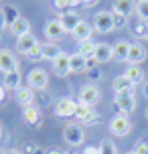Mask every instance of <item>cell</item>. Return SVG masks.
Returning <instances> with one entry per match:
<instances>
[{"instance_id":"6da1fadb","label":"cell","mask_w":148,"mask_h":154,"mask_svg":"<svg viewBox=\"0 0 148 154\" xmlns=\"http://www.w3.org/2000/svg\"><path fill=\"white\" fill-rule=\"evenodd\" d=\"M63 138H65V142H67L69 146H81L83 140H85V134H83L81 124H75V122L67 124V126L63 128Z\"/></svg>"},{"instance_id":"7a4b0ae2","label":"cell","mask_w":148,"mask_h":154,"mask_svg":"<svg viewBox=\"0 0 148 154\" xmlns=\"http://www.w3.org/2000/svg\"><path fill=\"white\" fill-rule=\"evenodd\" d=\"M49 83V75L45 69H41V67H35V69L29 71V75H26V85L35 89V91H43Z\"/></svg>"},{"instance_id":"3957f363","label":"cell","mask_w":148,"mask_h":154,"mask_svg":"<svg viewBox=\"0 0 148 154\" xmlns=\"http://www.w3.org/2000/svg\"><path fill=\"white\" fill-rule=\"evenodd\" d=\"M130 130H132V124H130V120H128V116L118 114V116H114V118L109 120V132H112L114 136H118V138L128 136Z\"/></svg>"},{"instance_id":"277c9868","label":"cell","mask_w":148,"mask_h":154,"mask_svg":"<svg viewBox=\"0 0 148 154\" xmlns=\"http://www.w3.org/2000/svg\"><path fill=\"white\" fill-rule=\"evenodd\" d=\"M100 100H101V91H100L97 85L87 83V85L81 87V91H79V103H81V106H89V108H94Z\"/></svg>"},{"instance_id":"5b68a950","label":"cell","mask_w":148,"mask_h":154,"mask_svg":"<svg viewBox=\"0 0 148 154\" xmlns=\"http://www.w3.org/2000/svg\"><path fill=\"white\" fill-rule=\"evenodd\" d=\"M77 108H79V101L71 100V97H63L55 103V114H57V118H75Z\"/></svg>"},{"instance_id":"8992f818","label":"cell","mask_w":148,"mask_h":154,"mask_svg":"<svg viewBox=\"0 0 148 154\" xmlns=\"http://www.w3.org/2000/svg\"><path fill=\"white\" fill-rule=\"evenodd\" d=\"M116 106H118V109H120L124 116L132 114L134 109H136V97H134V91L116 93Z\"/></svg>"},{"instance_id":"52a82bcc","label":"cell","mask_w":148,"mask_h":154,"mask_svg":"<svg viewBox=\"0 0 148 154\" xmlns=\"http://www.w3.org/2000/svg\"><path fill=\"white\" fill-rule=\"evenodd\" d=\"M94 29L97 32H109L114 29V12L101 10V12L94 14Z\"/></svg>"},{"instance_id":"ba28073f","label":"cell","mask_w":148,"mask_h":154,"mask_svg":"<svg viewBox=\"0 0 148 154\" xmlns=\"http://www.w3.org/2000/svg\"><path fill=\"white\" fill-rule=\"evenodd\" d=\"M43 32H45V37H47V41H51V43H55V41H59V38L65 37V29H63V24L59 18H55V20H47L45 23V26H43Z\"/></svg>"},{"instance_id":"9c48e42d","label":"cell","mask_w":148,"mask_h":154,"mask_svg":"<svg viewBox=\"0 0 148 154\" xmlns=\"http://www.w3.org/2000/svg\"><path fill=\"white\" fill-rule=\"evenodd\" d=\"M0 71L4 75L12 73V71H18V61L8 49H0Z\"/></svg>"},{"instance_id":"30bf717a","label":"cell","mask_w":148,"mask_h":154,"mask_svg":"<svg viewBox=\"0 0 148 154\" xmlns=\"http://www.w3.org/2000/svg\"><path fill=\"white\" fill-rule=\"evenodd\" d=\"M75 118L79 120V124H81V126H83V124H97V122H100L97 112H95L94 108H89V106H81V103H79V108H77Z\"/></svg>"},{"instance_id":"8fae6325","label":"cell","mask_w":148,"mask_h":154,"mask_svg":"<svg viewBox=\"0 0 148 154\" xmlns=\"http://www.w3.org/2000/svg\"><path fill=\"white\" fill-rule=\"evenodd\" d=\"M14 93H16V101H18L23 108H29V106H32V103H35V100H37L35 89H31L29 85H20V87H18Z\"/></svg>"},{"instance_id":"7c38bea8","label":"cell","mask_w":148,"mask_h":154,"mask_svg":"<svg viewBox=\"0 0 148 154\" xmlns=\"http://www.w3.org/2000/svg\"><path fill=\"white\" fill-rule=\"evenodd\" d=\"M146 59V47L142 45V43H130V53H128V61L130 65H138Z\"/></svg>"},{"instance_id":"4fadbf2b","label":"cell","mask_w":148,"mask_h":154,"mask_svg":"<svg viewBox=\"0 0 148 154\" xmlns=\"http://www.w3.org/2000/svg\"><path fill=\"white\" fill-rule=\"evenodd\" d=\"M53 73L59 77H65L71 73V67H69V55L67 53H61L57 59L53 61Z\"/></svg>"},{"instance_id":"5bb4252c","label":"cell","mask_w":148,"mask_h":154,"mask_svg":"<svg viewBox=\"0 0 148 154\" xmlns=\"http://www.w3.org/2000/svg\"><path fill=\"white\" fill-rule=\"evenodd\" d=\"M23 116H24V122L29 124V126H32V128H39L41 124H43V114H41V109L37 108V106L24 108Z\"/></svg>"},{"instance_id":"9a60e30c","label":"cell","mask_w":148,"mask_h":154,"mask_svg":"<svg viewBox=\"0 0 148 154\" xmlns=\"http://www.w3.org/2000/svg\"><path fill=\"white\" fill-rule=\"evenodd\" d=\"M37 45H39V41L35 38L32 32H29V35H24V37L16 38V51L23 53V55H29V53H31V49H32V47H37Z\"/></svg>"},{"instance_id":"2e32d148","label":"cell","mask_w":148,"mask_h":154,"mask_svg":"<svg viewBox=\"0 0 148 154\" xmlns=\"http://www.w3.org/2000/svg\"><path fill=\"white\" fill-rule=\"evenodd\" d=\"M91 32H94L91 24L85 23V20H81V23L71 31V35H73V38H75L77 43H83V41H89V38H91Z\"/></svg>"},{"instance_id":"e0dca14e","label":"cell","mask_w":148,"mask_h":154,"mask_svg":"<svg viewBox=\"0 0 148 154\" xmlns=\"http://www.w3.org/2000/svg\"><path fill=\"white\" fill-rule=\"evenodd\" d=\"M94 59L97 63H108L114 59V55H112V45H108V43H97L95 45V55Z\"/></svg>"},{"instance_id":"ac0fdd59","label":"cell","mask_w":148,"mask_h":154,"mask_svg":"<svg viewBox=\"0 0 148 154\" xmlns=\"http://www.w3.org/2000/svg\"><path fill=\"white\" fill-rule=\"evenodd\" d=\"M128 53H130V43L128 41H118L112 45V55L116 61H128Z\"/></svg>"},{"instance_id":"d6986e66","label":"cell","mask_w":148,"mask_h":154,"mask_svg":"<svg viewBox=\"0 0 148 154\" xmlns=\"http://www.w3.org/2000/svg\"><path fill=\"white\" fill-rule=\"evenodd\" d=\"M41 53H43V59H49V61H55L59 55L63 53L61 47L57 45V43H51V41H47V43H41Z\"/></svg>"},{"instance_id":"ffe728a7","label":"cell","mask_w":148,"mask_h":154,"mask_svg":"<svg viewBox=\"0 0 148 154\" xmlns=\"http://www.w3.org/2000/svg\"><path fill=\"white\" fill-rule=\"evenodd\" d=\"M59 20H61V24H63V29L67 32H71L75 26H77L79 23H81V18H79L73 10H67V12H61V16H59Z\"/></svg>"},{"instance_id":"44dd1931","label":"cell","mask_w":148,"mask_h":154,"mask_svg":"<svg viewBox=\"0 0 148 154\" xmlns=\"http://www.w3.org/2000/svg\"><path fill=\"white\" fill-rule=\"evenodd\" d=\"M69 67L71 73H83V71H87V59L81 53H73L69 55Z\"/></svg>"},{"instance_id":"7402d4cb","label":"cell","mask_w":148,"mask_h":154,"mask_svg":"<svg viewBox=\"0 0 148 154\" xmlns=\"http://www.w3.org/2000/svg\"><path fill=\"white\" fill-rule=\"evenodd\" d=\"M134 87L136 85L128 79L126 75H118L116 79H114V83H112V89H114V93H122V91H134Z\"/></svg>"},{"instance_id":"603a6c76","label":"cell","mask_w":148,"mask_h":154,"mask_svg":"<svg viewBox=\"0 0 148 154\" xmlns=\"http://www.w3.org/2000/svg\"><path fill=\"white\" fill-rule=\"evenodd\" d=\"M10 32H12L16 38H18V37H24V35H29V32H31V24H29V20H26L24 16H20V18H18L12 26H10Z\"/></svg>"},{"instance_id":"cb8c5ba5","label":"cell","mask_w":148,"mask_h":154,"mask_svg":"<svg viewBox=\"0 0 148 154\" xmlns=\"http://www.w3.org/2000/svg\"><path fill=\"white\" fill-rule=\"evenodd\" d=\"M134 8H136L134 0H114V12H118V14L128 16Z\"/></svg>"},{"instance_id":"d4e9b609","label":"cell","mask_w":148,"mask_h":154,"mask_svg":"<svg viewBox=\"0 0 148 154\" xmlns=\"http://www.w3.org/2000/svg\"><path fill=\"white\" fill-rule=\"evenodd\" d=\"M124 75L128 77L134 85H138V83H142V79H144V71L140 69V65H130V67L126 69Z\"/></svg>"},{"instance_id":"484cf974","label":"cell","mask_w":148,"mask_h":154,"mask_svg":"<svg viewBox=\"0 0 148 154\" xmlns=\"http://www.w3.org/2000/svg\"><path fill=\"white\" fill-rule=\"evenodd\" d=\"M2 12H4V18H6V26L10 29L12 24L20 18V12H18V8L12 6V4H6V6L2 8Z\"/></svg>"},{"instance_id":"4316f807","label":"cell","mask_w":148,"mask_h":154,"mask_svg":"<svg viewBox=\"0 0 148 154\" xmlns=\"http://www.w3.org/2000/svg\"><path fill=\"white\" fill-rule=\"evenodd\" d=\"M20 79H23V77H20V71H12V73H6V75H4V87H6V89H18V87H20Z\"/></svg>"},{"instance_id":"83f0119b","label":"cell","mask_w":148,"mask_h":154,"mask_svg":"<svg viewBox=\"0 0 148 154\" xmlns=\"http://www.w3.org/2000/svg\"><path fill=\"white\" fill-rule=\"evenodd\" d=\"M95 45H97V43H94L91 38H89V41H83V43H79V51L77 53H81L85 59H91V57L95 55Z\"/></svg>"},{"instance_id":"f1b7e54d","label":"cell","mask_w":148,"mask_h":154,"mask_svg":"<svg viewBox=\"0 0 148 154\" xmlns=\"http://www.w3.org/2000/svg\"><path fill=\"white\" fill-rule=\"evenodd\" d=\"M136 14H138V20L148 24V0H142V2H136Z\"/></svg>"},{"instance_id":"f546056e","label":"cell","mask_w":148,"mask_h":154,"mask_svg":"<svg viewBox=\"0 0 148 154\" xmlns=\"http://www.w3.org/2000/svg\"><path fill=\"white\" fill-rule=\"evenodd\" d=\"M100 154H118L116 144H114L109 138H103L100 142Z\"/></svg>"},{"instance_id":"4dcf8cb0","label":"cell","mask_w":148,"mask_h":154,"mask_svg":"<svg viewBox=\"0 0 148 154\" xmlns=\"http://www.w3.org/2000/svg\"><path fill=\"white\" fill-rule=\"evenodd\" d=\"M126 23H128V16L114 12V29H124V26H126Z\"/></svg>"},{"instance_id":"1f68e13d","label":"cell","mask_w":148,"mask_h":154,"mask_svg":"<svg viewBox=\"0 0 148 154\" xmlns=\"http://www.w3.org/2000/svg\"><path fill=\"white\" fill-rule=\"evenodd\" d=\"M132 152L134 154H148V142H146V140H138Z\"/></svg>"},{"instance_id":"d6a6232c","label":"cell","mask_w":148,"mask_h":154,"mask_svg":"<svg viewBox=\"0 0 148 154\" xmlns=\"http://www.w3.org/2000/svg\"><path fill=\"white\" fill-rule=\"evenodd\" d=\"M146 23H142V20H138V23L134 24V35L136 37H146Z\"/></svg>"},{"instance_id":"836d02e7","label":"cell","mask_w":148,"mask_h":154,"mask_svg":"<svg viewBox=\"0 0 148 154\" xmlns=\"http://www.w3.org/2000/svg\"><path fill=\"white\" fill-rule=\"evenodd\" d=\"M29 59H32V61H39V59H43V53H41V43L37 47H32L31 49V53L26 55Z\"/></svg>"},{"instance_id":"e575fe53","label":"cell","mask_w":148,"mask_h":154,"mask_svg":"<svg viewBox=\"0 0 148 154\" xmlns=\"http://www.w3.org/2000/svg\"><path fill=\"white\" fill-rule=\"evenodd\" d=\"M53 8L59 10V12H67L69 10V4H67V0H53Z\"/></svg>"},{"instance_id":"d590c367","label":"cell","mask_w":148,"mask_h":154,"mask_svg":"<svg viewBox=\"0 0 148 154\" xmlns=\"http://www.w3.org/2000/svg\"><path fill=\"white\" fill-rule=\"evenodd\" d=\"M20 152H23V154H35V152H37V146H35L32 142H24Z\"/></svg>"},{"instance_id":"8d00e7d4","label":"cell","mask_w":148,"mask_h":154,"mask_svg":"<svg viewBox=\"0 0 148 154\" xmlns=\"http://www.w3.org/2000/svg\"><path fill=\"white\" fill-rule=\"evenodd\" d=\"M87 75H89V79H100V77H101V71L97 69V67H94V69L87 71Z\"/></svg>"},{"instance_id":"74e56055","label":"cell","mask_w":148,"mask_h":154,"mask_svg":"<svg viewBox=\"0 0 148 154\" xmlns=\"http://www.w3.org/2000/svg\"><path fill=\"white\" fill-rule=\"evenodd\" d=\"M83 154H100V146H85Z\"/></svg>"},{"instance_id":"f35d334b","label":"cell","mask_w":148,"mask_h":154,"mask_svg":"<svg viewBox=\"0 0 148 154\" xmlns=\"http://www.w3.org/2000/svg\"><path fill=\"white\" fill-rule=\"evenodd\" d=\"M4 26H6V18H4V12H2V8H0V32L4 31Z\"/></svg>"},{"instance_id":"ab89813d","label":"cell","mask_w":148,"mask_h":154,"mask_svg":"<svg viewBox=\"0 0 148 154\" xmlns=\"http://www.w3.org/2000/svg\"><path fill=\"white\" fill-rule=\"evenodd\" d=\"M4 100H6V87H4V85H0V103H2Z\"/></svg>"},{"instance_id":"60d3db41","label":"cell","mask_w":148,"mask_h":154,"mask_svg":"<svg viewBox=\"0 0 148 154\" xmlns=\"http://www.w3.org/2000/svg\"><path fill=\"white\" fill-rule=\"evenodd\" d=\"M39 100H41V103H49L51 97H47V93H39Z\"/></svg>"},{"instance_id":"b9f144b4","label":"cell","mask_w":148,"mask_h":154,"mask_svg":"<svg viewBox=\"0 0 148 154\" xmlns=\"http://www.w3.org/2000/svg\"><path fill=\"white\" fill-rule=\"evenodd\" d=\"M2 154H23L20 150H16V148H8V150H4Z\"/></svg>"},{"instance_id":"7bdbcfd3","label":"cell","mask_w":148,"mask_h":154,"mask_svg":"<svg viewBox=\"0 0 148 154\" xmlns=\"http://www.w3.org/2000/svg\"><path fill=\"white\" fill-rule=\"evenodd\" d=\"M67 4H69V8L71 6H77V4H81V0H67Z\"/></svg>"},{"instance_id":"ee69618b","label":"cell","mask_w":148,"mask_h":154,"mask_svg":"<svg viewBox=\"0 0 148 154\" xmlns=\"http://www.w3.org/2000/svg\"><path fill=\"white\" fill-rule=\"evenodd\" d=\"M95 0H81V4H85V6H91Z\"/></svg>"},{"instance_id":"f6af8a7d","label":"cell","mask_w":148,"mask_h":154,"mask_svg":"<svg viewBox=\"0 0 148 154\" xmlns=\"http://www.w3.org/2000/svg\"><path fill=\"white\" fill-rule=\"evenodd\" d=\"M47 154H63V152H61V150H49Z\"/></svg>"},{"instance_id":"bcb514c9","label":"cell","mask_w":148,"mask_h":154,"mask_svg":"<svg viewBox=\"0 0 148 154\" xmlns=\"http://www.w3.org/2000/svg\"><path fill=\"white\" fill-rule=\"evenodd\" d=\"M35 154H47V152H45L43 148H37V152H35Z\"/></svg>"},{"instance_id":"7dc6e473","label":"cell","mask_w":148,"mask_h":154,"mask_svg":"<svg viewBox=\"0 0 148 154\" xmlns=\"http://www.w3.org/2000/svg\"><path fill=\"white\" fill-rule=\"evenodd\" d=\"M142 89H144V95H146V97H148V83L144 85V87H142Z\"/></svg>"},{"instance_id":"c3c4849f","label":"cell","mask_w":148,"mask_h":154,"mask_svg":"<svg viewBox=\"0 0 148 154\" xmlns=\"http://www.w3.org/2000/svg\"><path fill=\"white\" fill-rule=\"evenodd\" d=\"M144 116H146V120H148V106H146V109H144Z\"/></svg>"},{"instance_id":"681fc988","label":"cell","mask_w":148,"mask_h":154,"mask_svg":"<svg viewBox=\"0 0 148 154\" xmlns=\"http://www.w3.org/2000/svg\"><path fill=\"white\" fill-rule=\"evenodd\" d=\"M146 38H148V26H146Z\"/></svg>"},{"instance_id":"f907efd6","label":"cell","mask_w":148,"mask_h":154,"mask_svg":"<svg viewBox=\"0 0 148 154\" xmlns=\"http://www.w3.org/2000/svg\"><path fill=\"white\" fill-rule=\"evenodd\" d=\"M0 136H2V128H0Z\"/></svg>"},{"instance_id":"816d5d0a","label":"cell","mask_w":148,"mask_h":154,"mask_svg":"<svg viewBox=\"0 0 148 154\" xmlns=\"http://www.w3.org/2000/svg\"><path fill=\"white\" fill-rule=\"evenodd\" d=\"M126 154H134V152H126Z\"/></svg>"},{"instance_id":"f5cc1de1","label":"cell","mask_w":148,"mask_h":154,"mask_svg":"<svg viewBox=\"0 0 148 154\" xmlns=\"http://www.w3.org/2000/svg\"><path fill=\"white\" fill-rule=\"evenodd\" d=\"M67 154H75V152H67Z\"/></svg>"},{"instance_id":"db71d44e","label":"cell","mask_w":148,"mask_h":154,"mask_svg":"<svg viewBox=\"0 0 148 154\" xmlns=\"http://www.w3.org/2000/svg\"><path fill=\"white\" fill-rule=\"evenodd\" d=\"M136 2H142V0H136Z\"/></svg>"}]
</instances>
